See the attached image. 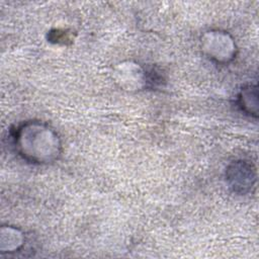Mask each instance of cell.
I'll use <instances>...</instances> for the list:
<instances>
[{"label": "cell", "instance_id": "cell-1", "mask_svg": "<svg viewBox=\"0 0 259 259\" xmlns=\"http://www.w3.org/2000/svg\"><path fill=\"white\" fill-rule=\"evenodd\" d=\"M16 153L26 162L48 165L56 162L63 151L58 133L48 123L37 120L24 121L12 134Z\"/></svg>", "mask_w": 259, "mask_h": 259}, {"label": "cell", "instance_id": "cell-5", "mask_svg": "<svg viewBox=\"0 0 259 259\" xmlns=\"http://www.w3.org/2000/svg\"><path fill=\"white\" fill-rule=\"evenodd\" d=\"M25 243L24 233L13 226H2L0 229V252L15 253Z\"/></svg>", "mask_w": 259, "mask_h": 259}, {"label": "cell", "instance_id": "cell-4", "mask_svg": "<svg viewBox=\"0 0 259 259\" xmlns=\"http://www.w3.org/2000/svg\"><path fill=\"white\" fill-rule=\"evenodd\" d=\"M113 79L126 91H140L147 88L149 81L145 69L134 61H124L113 69Z\"/></svg>", "mask_w": 259, "mask_h": 259}, {"label": "cell", "instance_id": "cell-3", "mask_svg": "<svg viewBox=\"0 0 259 259\" xmlns=\"http://www.w3.org/2000/svg\"><path fill=\"white\" fill-rule=\"evenodd\" d=\"M256 170L248 161H234L226 169V182L229 188L239 195L250 193L256 185Z\"/></svg>", "mask_w": 259, "mask_h": 259}, {"label": "cell", "instance_id": "cell-6", "mask_svg": "<svg viewBox=\"0 0 259 259\" xmlns=\"http://www.w3.org/2000/svg\"><path fill=\"white\" fill-rule=\"evenodd\" d=\"M238 104L243 112L249 116H258V89L257 85L244 86L238 95Z\"/></svg>", "mask_w": 259, "mask_h": 259}, {"label": "cell", "instance_id": "cell-2", "mask_svg": "<svg viewBox=\"0 0 259 259\" xmlns=\"http://www.w3.org/2000/svg\"><path fill=\"white\" fill-rule=\"evenodd\" d=\"M202 53L212 62L226 65L232 62L237 54V46L234 37L227 31L210 29L200 37Z\"/></svg>", "mask_w": 259, "mask_h": 259}]
</instances>
